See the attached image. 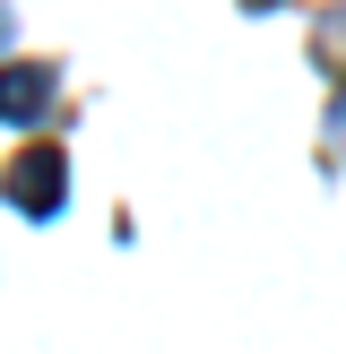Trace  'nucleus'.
Masks as SVG:
<instances>
[{"mask_svg": "<svg viewBox=\"0 0 346 354\" xmlns=\"http://www.w3.org/2000/svg\"><path fill=\"white\" fill-rule=\"evenodd\" d=\"M9 199L26 207V216H52L61 207V147H26L9 165Z\"/></svg>", "mask_w": 346, "mask_h": 354, "instance_id": "obj_1", "label": "nucleus"}, {"mask_svg": "<svg viewBox=\"0 0 346 354\" xmlns=\"http://www.w3.org/2000/svg\"><path fill=\"white\" fill-rule=\"evenodd\" d=\"M44 95H52V69L0 61V121H35V113H44Z\"/></svg>", "mask_w": 346, "mask_h": 354, "instance_id": "obj_2", "label": "nucleus"}, {"mask_svg": "<svg viewBox=\"0 0 346 354\" xmlns=\"http://www.w3.org/2000/svg\"><path fill=\"white\" fill-rule=\"evenodd\" d=\"M329 130H338V138H346V95H338V113H329Z\"/></svg>", "mask_w": 346, "mask_h": 354, "instance_id": "obj_3", "label": "nucleus"}, {"mask_svg": "<svg viewBox=\"0 0 346 354\" xmlns=\"http://www.w3.org/2000/svg\"><path fill=\"white\" fill-rule=\"evenodd\" d=\"M0 35H9V9H0Z\"/></svg>", "mask_w": 346, "mask_h": 354, "instance_id": "obj_4", "label": "nucleus"}]
</instances>
